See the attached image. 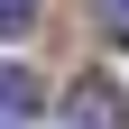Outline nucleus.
Returning a JSON list of instances; mask_svg holds the SVG:
<instances>
[{
    "mask_svg": "<svg viewBox=\"0 0 129 129\" xmlns=\"http://www.w3.org/2000/svg\"><path fill=\"white\" fill-rule=\"evenodd\" d=\"M19 28H37V0H0V37H19Z\"/></svg>",
    "mask_w": 129,
    "mask_h": 129,
    "instance_id": "20e7f679",
    "label": "nucleus"
},
{
    "mask_svg": "<svg viewBox=\"0 0 129 129\" xmlns=\"http://www.w3.org/2000/svg\"><path fill=\"white\" fill-rule=\"evenodd\" d=\"M92 19H102V37H120V46H129V0H92Z\"/></svg>",
    "mask_w": 129,
    "mask_h": 129,
    "instance_id": "7ed1b4c3",
    "label": "nucleus"
},
{
    "mask_svg": "<svg viewBox=\"0 0 129 129\" xmlns=\"http://www.w3.org/2000/svg\"><path fill=\"white\" fill-rule=\"evenodd\" d=\"M0 111H9V120H37L46 111V83L28 74V64H0Z\"/></svg>",
    "mask_w": 129,
    "mask_h": 129,
    "instance_id": "f03ea898",
    "label": "nucleus"
},
{
    "mask_svg": "<svg viewBox=\"0 0 129 129\" xmlns=\"http://www.w3.org/2000/svg\"><path fill=\"white\" fill-rule=\"evenodd\" d=\"M129 111H120V83L111 74H74L64 83V129H120Z\"/></svg>",
    "mask_w": 129,
    "mask_h": 129,
    "instance_id": "f257e3e1",
    "label": "nucleus"
}]
</instances>
